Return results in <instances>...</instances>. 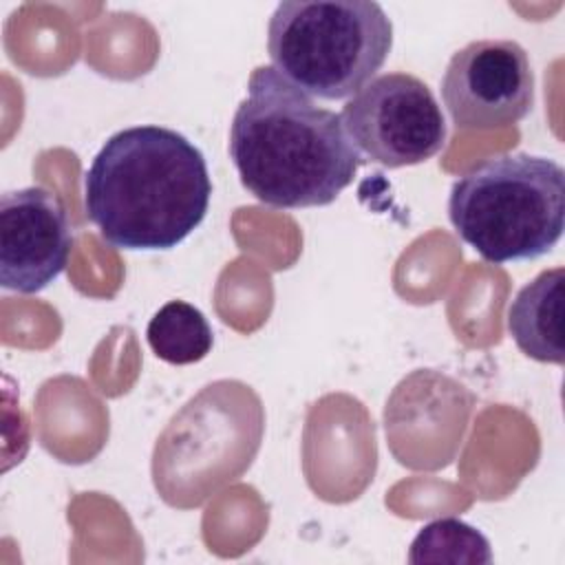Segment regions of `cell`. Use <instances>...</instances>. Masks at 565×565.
<instances>
[{"label":"cell","instance_id":"277c9868","mask_svg":"<svg viewBox=\"0 0 565 565\" xmlns=\"http://www.w3.org/2000/svg\"><path fill=\"white\" fill-rule=\"evenodd\" d=\"M393 22L373 0H285L267 24L271 66L309 97L355 95L384 66Z\"/></svg>","mask_w":565,"mask_h":565},{"label":"cell","instance_id":"ba28073f","mask_svg":"<svg viewBox=\"0 0 565 565\" xmlns=\"http://www.w3.org/2000/svg\"><path fill=\"white\" fill-rule=\"evenodd\" d=\"M73 232L66 210L40 185L0 196V285L18 294H38L66 267Z\"/></svg>","mask_w":565,"mask_h":565},{"label":"cell","instance_id":"8fae6325","mask_svg":"<svg viewBox=\"0 0 565 565\" xmlns=\"http://www.w3.org/2000/svg\"><path fill=\"white\" fill-rule=\"evenodd\" d=\"M408 563H448V565H486L492 563L490 541L461 519H437L426 523L411 543Z\"/></svg>","mask_w":565,"mask_h":565},{"label":"cell","instance_id":"6da1fadb","mask_svg":"<svg viewBox=\"0 0 565 565\" xmlns=\"http://www.w3.org/2000/svg\"><path fill=\"white\" fill-rule=\"evenodd\" d=\"M230 157L243 188L280 210L333 203L364 163L340 115L316 106L274 66H258L247 79L230 126Z\"/></svg>","mask_w":565,"mask_h":565},{"label":"cell","instance_id":"7a4b0ae2","mask_svg":"<svg viewBox=\"0 0 565 565\" xmlns=\"http://www.w3.org/2000/svg\"><path fill=\"white\" fill-rule=\"evenodd\" d=\"M203 152L166 126H130L106 139L84 174V210L119 249H170L207 214Z\"/></svg>","mask_w":565,"mask_h":565},{"label":"cell","instance_id":"3957f363","mask_svg":"<svg viewBox=\"0 0 565 565\" xmlns=\"http://www.w3.org/2000/svg\"><path fill=\"white\" fill-rule=\"evenodd\" d=\"M448 218L488 263L534 260L563 236L565 170L530 152L492 157L452 183Z\"/></svg>","mask_w":565,"mask_h":565},{"label":"cell","instance_id":"30bf717a","mask_svg":"<svg viewBox=\"0 0 565 565\" xmlns=\"http://www.w3.org/2000/svg\"><path fill=\"white\" fill-rule=\"evenodd\" d=\"M146 340L168 364H194L212 351V327L201 309L185 300L166 302L148 322Z\"/></svg>","mask_w":565,"mask_h":565},{"label":"cell","instance_id":"52a82bcc","mask_svg":"<svg viewBox=\"0 0 565 565\" xmlns=\"http://www.w3.org/2000/svg\"><path fill=\"white\" fill-rule=\"evenodd\" d=\"M441 99L457 130H494L525 119L534 106V73L514 40L461 46L441 77Z\"/></svg>","mask_w":565,"mask_h":565},{"label":"cell","instance_id":"9c48e42d","mask_svg":"<svg viewBox=\"0 0 565 565\" xmlns=\"http://www.w3.org/2000/svg\"><path fill=\"white\" fill-rule=\"evenodd\" d=\"M563 282L565 269L552 267L519 289L508 309V331L527 358L563 364Z\"/></svg>","mask_w":565,"mask_h":565},{"label":"cell","instance_id":"5b68a950","mask_svg":"<svg viewBox=\"0 0 565 565\" xmlns=\"http://www.w3.org/2000/svg\"><path fill=\"white\" fill-rule=\"evenodd\" d=\"M265 408L241 380H216L166 424L152 450V483L179 510L205 503L241 479L260 450Z\"/></svg>","mask_w":565,"mask_h":565},{"label":"cell","instance_id":"8992f818","mask_svg":"<svg viewBox=\"0 0 565 565\" xmlns=\"http://www.w3.org/2000/svg\"><path fill=\"white\" fill-rule=\"evenodd\" d=\"M340 119L362 159L384 168L424 163L448 137L433 90L408 73L373 77L344 104Z\"/></svg>","mask_w":565,"mask_h":565}]
</instances>
